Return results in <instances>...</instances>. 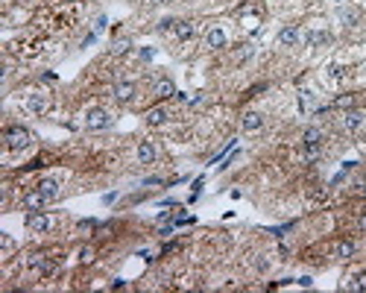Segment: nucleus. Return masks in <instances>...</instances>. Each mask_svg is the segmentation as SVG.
<instances>
[{"label":"nucleus","instance_id":"nucleus-15","mask_svg":"<svg viewBox=\"0 0 366 293\" xmlns=\"http://www.w3.org/2000/svg\"><path fill=\"white\" fill-rule=\"evenodd\" d=\"M354 249H357V246H354V241H349V238H346V241H337V246H334V255H337V258H351V255H354Z\"/></svg>","mask_w":366,"mask_h":293},{"label":"nucleus","instance_id":"nucleus-29","mask_svg":"<svg viewBox=\"0 0 366 293\" xmlns=\"http://www.w3.org/2000/svg\"><path fill=\"white\" fill-rule=\"evenodd\" d=\"M357 229H360V232H366V214H360V217H357Z\"/></svg>","mask_w":366,"mask_h":293},{"label":"nucleus","instance_id":"nucleus-24","mask_svg":"<svg viewBox=\"0 0 366 293\" xmlns=\"http://www.w3.org/2000/svg\"><path fill=\"white\" fill-rule=\"evenodd\" d=\"M129 47H132V44H129L126 38H120V41H115V53H126Z\"/></svg>","mask_w":366,"mask_h":293},{"label":"nucleus","instance_id":"nucleus-12","mask_svg":"<svg viewBox=\"0 0 366 293\" xmlns=\"http://www.w3.org/2000/svg\"><path fill=\"white\" fill-rule=\"evenodd\" d=\"M152 94L158 97V100H167V97H176V85L170 82V79H158L155 88H152Z\"/></svg>","mask_w":366,"mask_h":293},{"label":"nucleus","instance_id":"nucleus-8","mask_svg":"<svg viewBox=\"0 0 366 293\" xmlns=\"http://www.w3.org/2000/svg\"><path fill=\"white\" fill-rule=\"evenodd\" d=\"M296 41H299V27H296V24L284 27L282 33H279V44H282V47H293Z\"/></svg>","mask_w":366,"mask_h":293},{"label":"nucleus","instance_id":"nucleus-28","mask_svg":"<svg viewBox=\"0 0 366 293\" xmlns=\"http://www.w3.org/2000/svg\"><path fill=\"white\" fill-rule=\"evenodd\" d=\"M299 284H302V287H311V284H314V278H311V276H302Z\"/></svg>","mask_w":366,"mask_h":293},{"label":"nucleus","instance_id":"nucleus-22","mask_svg":"<svg viewBox=\"0 0 366 293\" xmlns=\"http://www.w3.org/2000/svg\"><path fill=\"white\" fill-rule=\"evenodd\" d=\"M176 24H179L176 18H161V21H158V30H161V33H164V30H176Z\"/></svg>","mask_w":366,"mask_h":293},{"label":"nucleus","instance_id":"nucleus-2","mask_svg":"<svg viewBox=\"0 0 366 293\" xmlns=\"http://www.w3.org/2000/svg\"><path fill=\"white\" fill-rule=\"evenodd\" d=\"M85 126H88L91 132H100V129H109V126H112V115H109L106 109H91V112L85 115Z\"/></svg>","mask_w":366,"mask_h":293},{"label":"nucleus","instance_id":"nucleus-25","mask_svg":"<svg viewBox=\"0 0 366 293\" xmlns=\"http://www.w3.org/2000/svg\"><path fill=\"white\" fill-rule=\"evenodd\" d=\"M328 76H331V79H343V68H340V65H331V68H328Z\"/></svg>","mask_w":366,"mask_h":293},{"label":"nucleus","instance_id":"nucleus-11","mask_svg":"<svg viewBox=\"0 0 366 293\" xmlns=\"http://www.w3.org/2000/svg\"><path fill=\"white\" fill-rule=\"evenodd\" d=\"M205 44H208L211 50H220V47H226V33H223L220 27L208 30V35H205Z\"/></svg>","mask_w":366,"mask_h":293},{"label":"nucleus","instance_id":"nucleus-16","mask_svg":"<svg viewBox=\"0 0 366 293\" xmlns=\"http://www.w3.org/2000/svg\"><path fill=\"white\" fill-rule=\"evenodd\" d=\"M30 267H35L41 276H47V273H53V270H56V264H53V261H47L44 255H33V258H30Z\"/></svg>","mask_w":366,"mask_h":293},{"label":"nucleus","instance_id":"nucleus-4","mask_svg":"<svg viewBox=\"0 0 366 293\" xmlns=\"http://www.w3.org/2000/svg\"><path fill=\"white\" fill-rule=\"evenodd\" d=\"M363 123H366V112H360V109H354V112H349V115L343 118L346 132H357V129H363Z\"/></svg>","mask_w":366,"mask_h":293},{"label":"nucleus","instance_id":"nucleus-31","mask_svg":"<svg viewBox=\"0 0 366 293\" xmlns=\"http://www.w3.org/2000/svg\"><path fill=\"white\" fill-rule=\"evenodd\" d=\"M147 3H152V6H155V3H167V0H147Z\"/></svg>","mask_w":366,"mask_h":293},{"label":"nucleus","instance_id":"nucleus-27","mask_svg":"<svg viewBox=\"0 0 366 293\" xmlns=\"http://www.w3.org/2000/svg\"><path fill=\"white\" fill-rule=\"evenodd\" d=\"M311 103H314V94L311 91H302V109H308Z\"/></svg>","mask_w":366,"mask_h":293},{"label":"nucleus","instance_id":"nucleus-1","mask_svg":"<svg viewBox=\"0 0 366 293\" xmlns=\"http://www.w3.org/2000/svg\"><path fill=\"white\" fill-rule=\"evenodd\" d=\"M6 144H9V150H27L33 144V132L24 129V126H9L6 129Z\"/></svg>","mask_w":366,"mask_h":293},{"label":"nucleus","instance_id":"nucleus-13","mask_svg":"<svg viewBox=\"0 0 366 293\" xmlns=\"http://www.w3.org/2000/svg\"><path fill=\"white\" fill-rule=\"evenodd\" d=\"M167 118H170V115H167L164 106H155V109H150V112H147V123H150V126H164Z\"/></svg>","mask_w":366,"mask_h":293},{"label":"nucleus","instance_id":"nucleus-23","mask_svg":"<svg viewBox=\"0 0 366 293\" xmlns=\"http://www.w3.org/2000/svg\"><path fill=\"white\" fill-rule=\"evenodd\" d=\"M319 158V147H305V161H316Z\"/></svg>","mask_w":366,"mask_h":293},{"label":"nucleus","instance_id":"nucleus-7","mask_svg":"<svg viewBox=\"0 0 366 293\" xmlns=\"http://www.w3.org/2000/svg\"><path fill=\"white\" fill-rule=\"evenodd\" d=\"M115 100L117 103H132L135 100V82H117L115 85Z\"/></svg>","mask_w":366,"mask_h":293},{"label":"nucleus","instance_id":"nucleus-30","mask_svg":"<svg viewBox=\"0 0 366 293\" xmlns=\"http://www.w3.org/2000/svg\"><path fill=\"white\" fill-rule=\"evenodd\" d=\"M357 193H360V197H366V182H360V185H357Z\"/></svg>","mask_w":366,"mask_h":293},{"label":"nucleus","instance_id":"nucleus-26","mask_svg":"<svg viewBox=\"0 0 366 293\" xmlns=\"http://www.w3.org/2000/svg\"><path fill=\"white\" fill-rule=\"evenodd\" d=\"M354 103V97H349V94H346V97H337V100H334V106H340V109H343V106H351Z\"/></svg>","mask_w":366,"mask_h":293},{"label":"nucleus","instance_id":"nucleus-17","mask_svg":"<svg viewBox=\"0 0 366 293\" xmlns=\"http://www.w3.org/2000/svg\"><path fill=\"white\" fill-rule=\"evenodd\" d=\"M38 190H41L47 200H56V197H59V182H56V179H41V182H38Z\"/></svg>","mask_w":366,"mask_h":293},{"label":"nucleus","instance_id":"nucleus-18","mask_svg":"<svg viewBox=\"0 0 366 293\" xmlns=\"http://www.w3.org/2000/svg\"><path fill=\"white\" fill-rule=\"evenodd\" d=\"M319 141H322V132H319L316 126L305 129V135H302V144H305V147H319Z\"/></svg>","mask_w":366,"mask_h":293},{"label":"nucleus","instance_id":"nucleus-10","mask_svg":"<svg viewBox=\"0 0 366 293\" xmlns=\"http://www.w3.org/2000/svg\"><path fill=\"white\" fill-rule=\"evenodd\" d=\"M305 41H308V47H325V44H331V33L316 30V33H308V35H305Z\"/></svg>","mask_w":366,"mask_h":293},{"label":"nucleus","instance_id":"nucleus-5","mask_svg":"<svg viewBox=\"0 0 366 293\" xmlns=\"http://www.w3.org/2000/svg\"><path fill=\"white\" fill-rule=\"evenodd\" d=\"M27 106H30L33 115H44V112L50 109V97H47V94H30Z\"/></svg>","mask_w":366,"mask_h":293},{"label":"nucleus","instance_id":"nucleus-20","mask_svg":"<svg viewBox=\"0 0 366 293\" xmlns=\"http://www.w3.org/2000/svg\"><path fill=\"white\" fill-rule=\"evenodd\" d=\"M357 12H354V9H340V21H343V24H346V27H354V24H357Z\"/></svg>","mask_w":366,"mask_h":293},{"label":"nucleus","instance_id":"nucleus-14","mask_svg":"<svg viewBox=\"0 0 366 293\" xmlns=\"http://www.w3.org/2000/svg\"><path fill=\"white\" fill-rule=\"evenodd\" d=\"M138 161L141 164H152L155 161V147H152L150 141H141L138 144Z\"/></svg>","mask_w":366,"mask_h":293},{"label":"nucleus","instance_id":"nucleus-21","mask_svg":"<svg viewBox=\"0 0 366 293\" xmlns=\"http://www.w3.org/2000/svg\"><path fill=\"white\" fill-rule=\"evenodd\" d=\"M351 290H357V293H366V270H360L357 276L351 278Z\"/></svg>","mask_w":366,"mask_h":293},{"label":"nucleus","instance_id":"nucleus-3","mask_svg":"<svg viewBox=\"0 0 366 293\" xmlns=\"http://www.w3.org/2000/svg\"><path fill=\"white\" fill-rule=\"evenodd\" d=\"M53 220L47 217V214H41V211H30L27 214V229L30 232H50Z\"/></svg>","mask_w":366,"mask_h":293},{"label":"nucleus","instance_id":"nucleus-19","mask_svg":"<svg viewBox=\"0 0 366 293\" xmlns=\"http://www.w3.org/2000/svg\"><path fill=\"white\" fill-rule=\"evenodd\" d=\"M176 35H179L182 41H191V38H194V24H191V21H179V24H176Z\"/></svg>","mask_w":366,"mask_h":293},{"label":"nucleus","instance_id":"nucleus-9","mask_svg":"<svg viewBox=\"0 0 366 293\" xmlns=\"http://www.w3.org/2000/svg\"><path fill=\"white\" fill-rule=\"evenodd\" d=\"M24 203H27V208H30V211H41V208L47 206L50 200H47V197H44L41 190H30V193L24 197Z\"/></svg>","mask_w":366,"mask_h":293},{"label":"nucleus","instance_id":"nucleus-6","mask_svg":"<svg viewBox=\"0 0 366 293\" xmlns=\"http://www.w3.org/2000/svg\"><path fill=\"white\" fill-rule=\"evenodd\" d=\"M240 126H243V132H258V129L264 126V115H261V112H246L243 121H240Z\"/></svg>","mask_w":366,"mask_h":293}]
</instances>
